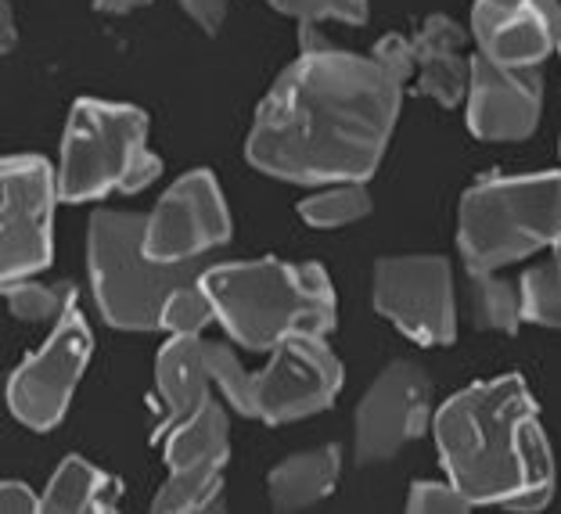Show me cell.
I'll use <instances>...</instances> for the list:
<instances>
[{
  "mask_svg": "<svg viewBox=\"0 0 561 514\" xmlns=\"http://www.w3.org/2000/svg\"><path fill=\"white\" fill-rule=\"evenodd\" d=\"M411 76V36L403 33L381 36L371 55L313 44L306 33L302 55L256 112L249 162L291 184L367 180L389 148Z\"/></svg>",
  "mask_w": 561,
  "mask_h": 514,
  "instance_id": "1",
  "label": "cell"
},
{
  "mask_svg": "<svg viewBox=\"0 0 561 514\" xmlns=\"http://www.w3.org/2000/svg\"><path fill=\"white\" fill-rule=\"evenodd\" d=\"M450 479L471 507L540 511L554 496V454L522 375L454 392L432 418Z\"/></svg>",
  "mask_w": 561,
  "mask_h": 514,
  "instance_id": "2",
  "label": "cell"
},
{
  "mask_svg": "<svg viewBox=\"0 0 561 514\" xmlns=\"http://www.w3.org/2000/svg\"><path fill=\"white\" fill-rule=\"evenodd\" d=\"M216 324L238 345L271 353L285 339H324L335 328V288L317 263L252 260L198 274Z\"/></svg>",
  "mask_w": 561,
  "mask_h": 514,
  "instance_id": "3",
  "label": "cell"
},
{
  "mask_svg": "<svg viewBox=\"0 0 561 514\" xmlns=\"http://www.w3.org/2000/svg\"><path fill=\"white\" fill-rule=\"evenodd\" d=\"M187 367L209 392H220L231 410L266 425L321 414L342 389V364L324 339H285L271 350V364L263 370H245L227 345L191 335Z\"/></svg>",
  "mask_w": 561,
  "mask_h": 514,
  "instance_id": "4",
  "label": "cell"
},
{
  "mask_svg": "<svg viewBox=\"0 0 561 514\" xmlns=\"http://www.w3.org/2000/svg\"><path fill=\"white\" fill-rule=\"evenodd\" d=\"M561 241V170L490 176L471 184L457 213L468 274H496Z\"/></svg>",
  "mask_w": 561,
  "mask_h": 514,
  "instance_id": "5",
  "label": "cell"
},
{
  "mask_svg": "<svg viewBox=\"0 0 561 514\" xmlns=\"http://www.w3.org/2000/svg\"><path fill=\"white\" fill-rule=\"evenodd\" d=\"M162 176L148 148V115L112 101H76L55 173L61 202H94L112 191L137 195Z\"/></svg>",
  "mask_w": 561,
  "mask_h": 514,
  "instance_id": "6",
  "label": "cell"
},
{
  "mask_svg": "<svg viewBox=\"0 0 561 514\" xmlns=\"http://www.w3.org/2000/svg\"><path fill=\"white\" fill-rule=\"evenodd\" d=\"M145 216L98 209L87 235V266L101 317L119 331H156L162 302L184 281H195L198 263H156L140 249Z\"/></svg>",
  "mask_w": 561,
  "mask_h": 514,
  "instance_id": "7",
  "label": "cell"
},
{
  "mask_svg": "<svg viewBox=\"0 0 561 514\" xmlns=\"http://www.w3.org/2000/svg\"><path fill=\"white\" fill-rule=\"evenodd\" d=\"M94 335L87 328L76 299L61 310L50 328L47 342L33 356H25L8 381V407L25 429L47 432L55 429L72 403L87 364H91Z\"/></svg>",
  "mask_w": 561,
  "mask_h": 514,
  "instance_id": "8",
  "label": "cell"
},
{
  "mask_svg": "<svg viewBox=\"0 0 561 514\" xmlns=\"http://www.w3.org/2000/svg\"><path fill=\"white\" fill-rule=\"evenodd\" d=\"M375 310L417 345L457 339L454 270L443 255H386L375 266Z\"/></svg>",
  "mask_w": 561,
  "mask_h": 514,
  "instance_id": "9",
  "label": "cell"
},
{
  "mask_svg": "<svg viewBox=\"0 0 561 514\" xmlns=\"http://www.w3.org/2000/svg\"><path fill=\"white\" fill-rule=\"evenodd\" d=\"M58 184L41 156L0 159V281L33 277L50 263Z\"/></svg>",
  "mask_w": 561,
  "mask_h": 514,
  "instance_id": "10",
  "label": "cell"
},
{
  "mask_svg": "<svg viewBox=\"0 0 561 514\" xmlns=\"http://www.w3.org/2000/svg\"><path fill=\"white\" fill-rule=\"evenodd\" d=\"M231 213L209 170H191L145 216V249L156 263H198L202 255L231 241Z\"/></svg>",
  "mask_w": 561,
  "mask_h": 514,
  "instance_id": "11",
  "label": "cell"
},
{
  "mask_svg": "<svg viewBox=\"0 0 561 514\" xmlns=\"http://www.w3.org/2000/svg\"><path fill=\"white\" fill-rule=\"evenodd\" d=\"M231 460V429L227 410L206 400L195 414L165 429V475L156 496L162 514H191L216 504L224 486V468Z\"/></svg>",
  "mask_w": 561,
  "mask_h": 514,
  "instance_id": "12",
  "label": "cell"
},
{
  "mask_svg": "<svg viewBox=\"0 0 561 514\" xmlns=\"http://www.w3.org/2000/svg\"><path fill=\"white\" fill-rule=\"evenodd\" d=\"M432 425V381L414 359H397L356 407V460L381 465Z\"/></svg>",
  "mask_w": 561,
  "mask_h": 514,
  "instance_id": "13",
  "label": "cell"
},
{
  "mask_svg": "<svg viewBox=\"0 0 561 514\" xmlns=\"http://www.w3.org/2000/svg\"><path fill=\"white\" fill-rule=\"evenodd\" d=\"M468 130L479 140H526L543 112L540 69H504L490 58H471Z\"/></svg>",
  "mask_w": 561,
  "mask_h": 514,
  "instance_id": "14",
  "label": "cell"
},
{
  "mask_svg": "<svg viewBox=\"0 0 561 514\" xmlns=\"http://www.w3.org/2000/svg\"><path fill=\"white\" fill-rule=\"evenodd\" d=\"M471 41L479 55L504 69H537L561 41V11L540 8H471Z\"/></svg>",
  "mask_w": 561,
  "mask_h": 514,
  "instance_id": "15",
  "label": "cell"
},
{
  "mask_svg": "<svg viewBox=\"0 0 561 514\" xmlns=\"http://www.w3.org/2000/svg\"><path fill=\"white\" fill-rule=\"evenodd\" d=\"M465 30L454 19L432 15L411 36V58L417 76V94L439 101L443 108H457L468 94L471 58H465Z\"/></svg>",
  "mask_w": 561,
  "mask_h": 514,
  "instance_id": "16",
  "label": "cell"
},
{
  "mask_svg": "<svg viewBox=\"0 0 561 514\" xmlns=\"http://www.w3.org/2000/svg\"><path fill=\"white\" fill-rule=\"evenodd\" d=\"M342 475V449L339 446H317L306 454L285 457L266 479V493L277 511H302L313 507L317 500L331 496Z\"/></svg>",
  "mask_w": 561,
  "mask_h": 514,
  "instance_id": "17",
  "label": "cell"
},
{
  "mask_svg": "<svg viewBox=\"0 0 561 514\" xmlns=\"http://www.w3.org/2000/svg\"><path fill=\"white\" fill-rule=\"evenodd\" d=\"M119 500V482L94 468L83 457H66L58 471L50 475L47 490L41 493L44 514H87V511H112Z\"/></svg>",
  "mask_w": 561,
  "mask_h": 514,
  "instance_id": "18",
  "label": "cell"
},
{
  "mask_svg": "<svg viewBox=\"0 0 561 514\" xmlns=\"http://www.w3.org/2000/svg\"><path fill=\"white\" fill-rule=\"evenodd\" d=\"M371 213V191L364 187V180H339V184H324L317 195L299 202V216L310 227L335 230L350 227Z\"/></svg>",
  "mask_w": 561,
  "mask_h": 514,
  "instance_id": "19",
  "label": "cell"
},
{
  "mask_svg": "<svg viewBox=\"0 0 561 514\" xmlns=\"http://www.w3.org/2000/svg\"><path fill=\"white\" fill-rule=\"evenodd\" d=\"M522 320L537 328L561 331V241L551 245V255L540 266H529L522 274Z\"/></svg>",
  "mask_w": 561,
  "mask_h": 514,
  "instance_id": "20",
  "label": "cell"
},
{
  "mask_svg": "<svg viewBox=\"0 0 561 514\" xmlns=\"http://www.w3.org/2000/svg\"><path fill=\"white\" fill-rule=\"evenodd\" d=\"M471 317L482 331L515 335L522 324V295L493 274H471Z\"/></svg>",
  "mask_w": 561,
  "mask_h": 514,
  "instance_id": "21",
  "label": "cell"
},
{
  "mask_svg": "<svg viewBox=\"0 0 561 514\" xmlns=\"http://www.w3.org/2000/svg\"><path fill=\"white\" fill-rule=\"evenodd\" d=\"M213 320H216L213 302L195 277V281H184V285H176L170 292V299L162 302L159 328L170 331V339H187V335H202Z\"/></svg>",
  "mask_w": 561,
  "mask_h": 514,
  "instance_id": "22",
  "label": "cell"
},
{
  "mask_svg": "<svg viewBox=\"0 0 561 514\" xmlns=\"http://www.w3.org/2000/svg\"><path fill=\"white\" fill-rule=\"evenodd\" d=\"M0 295H4L8 310L19 320L41 324V320H58L61 310L76 299L72 288H47L36 285L33 277H15V281H0Z\"/></svg>",
  "mask_w": 561,
  "mask_h": 514,
  "instance_id": "23",
  "label": "cell"
},
{
  "mask_svg": "<svg viewBox=\"0 0 561 514\" xmlns=\"http://www.w3.org/2000/svg\"><path fill=\"white\" fill-rule=\"evenodd\" d=\"M280 15L299 19L302 25L317 22H346L360 25L367 22V0H266Z\"/></svg>",
  "mask_w": 561,
  "mask_h": 514,
  "instance_id": "24",
  "label": "cell"
},
{
  "mask_svg": "<svg viewBox=\"0 0 561 514\" xmlns=\"http://www.w3.org/2000/svg\"><path fill=\"white\" fill-rule=\"evenodd\" d=\"M407 511L414 514H465L471 511V500L457 490V486L446 482H414L411 496H407Z\"/></svg>",
  "mask_w": 561,
  "mask_h": 514,
  "instance_id": "25",
  "label": "cell"
},
{
  "mask_svg": "<svg viewBox=\"0 0 561 514\" xmlns=\"http://www.w3.org/2000/svg\"><path fill=\"white\" fill-rule=\"evenodd\" d=\"M41 511V493H33L25 482H0V514H33Z\"/></svg>",
  "mask_w": 561,
  "mask_h": 514,
  "instance_id": "26",
  "label": "cell"
},
{
  "mask_svg": "<svg viewBox=\"0 0 561 514\" xmlns=\"http://www.w3.org/2000/svg\"><path fill=\"white\" fill-rule=\"evenodd\" d=\"M206 33H216L227 19V0H176Z\"/></svg>",
  "mask_w": 561,
  "mask_h": 514,
  "instance_id": "27",
  "label": "cell"
},
{
  "mask_svg": "<svg viewBox=\"0 0 561 514\" xmlns=\"http://www.w3.org/2000/svg\"><path fill=\"white\" fill-rule=\"evenodd\" d=\"M19 33H15V15H11L8 0H0V55H8L11 47H15Z\"/></svg>",
  "mask_w": 561,
  "mask_h": 514,
  "instance_id": "28",
  "label": "cell"
},
{
  "mask_svg": "<svg viewBox=\"0 0 561 514\" xmlns=\"http://www.w3.org/2000/svg\"><path fill=\"white\" fill-rule=\"evenodd\" d=\"M145 4H151V0H98L94 8L101 15H130V11L145 8Z\"/></svg>",
  "mask_w": 561,
  "mask_h": 514,
  "instance_id": "29",
  "label": "cell"
},
{
  "mask_svg": "<svg viewBox=\"0 0 561 514\" xmlns=\"http://www.w3.org/2000/svg\"><path fill=\"white\" fill-rule=\"evenodd\" d=\"M479 4H493V8H540V11H561L558 0H479Z\"/></svg>",
  "mask_w": 561,
  "mask_h": 514,
  "instance_id": "30",
  "label": "cell"
},
{
  "mask_svg": "<svg viewBox=\"0 0 561 514\" xmlns=\"http://www.w3.org/2000/svg\"><path fill=\"white\" fill-rule=\"evenodd\" d=\"M554 50H558V55H561V41H558V47H554Z\"/></svg>",
  "mask_w": 561,
  "mask_h": 514,
  "instance_id": "31",
  "label": "cell"
},
{
  "mask_svg": "<svg viewBox=\"0 0 561 514\" xmlns=\"http://www.w3.org/2000/svg\"><path fill=\"white\" fill-rule=\"evenodd\" d=\"M558 156H561V140H558Z\"/></svg>",
  "mask_w": 561,
  "mask_h": 514,
  "instance_id": "32",
  "label": "cell"
}]
</instances>
